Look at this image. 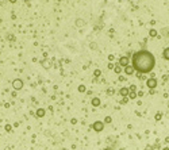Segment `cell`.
<instances>
[{"mask_svg":"<svg viewBox=\"0 0 169 150\" xmlns=\"http://www.w3.org/2000/svg\"><path fill=\"white\" fill-rule=\"evenodd\" d=\"M119 93L122 95L123 97H126V96H128V93H130V89H128V88H126V87H123V88H120Z\"/></svg>","mask_w":169,"mask_h":150,"instance_id":"cell-6","label":"cell"},{"mask_svg":"<svg viewBox=\"0 0 169 150\" xmlns=\"http://www.w3.org/2000/svg\"><path fill=\"white\" fill-rule=\"evenodd\" d=\"M79 91H80V92H84V91H85V87H84V85L79 87Z\"/></svg>","mask_w":169,"mask_h":150,"instance_id":"cell-17","label":"cell"},{"mask_svg":"<svg viewBox=\"0 0 169 150\" xmlns=\"http://www.w3.org/2000/svg\"><path fill=\"white\" fill-rule=\"evenodd\" d=\"M123 72H125L126 74H128V76H131V74L134 73V68L131 66V64L128 65V66H126V68H123Z\"/></svg>","mask_w":169,"mask_h":150,"instance_id":"cell-5","label":"cell"},{"mask_svg":"<svg viewBox=\"0 0 169 150\" xmlns=\"http://www.w3.org/2000/svg\"><path fill=\"white\" fill-rule=\"evenodd\" d=\"M92 129L95 130V131H102L103 129H104V123L103 122H100V120H97V122H95V123L92 124Z\"/></svg>","mask_w":169,"mask_h":150,"instance_id":"cell-3","label":"cell"},{"mask_svg":"<svg viewBox=\"0 0 169 150\" xmlns=\"http://www.w3.org/2000/svg\"><path fill=\"white\" fill-rule=\"evenodd\" d=\"M146 150H148V149H146Z\"/></svg>","mask_w":169,"mask_h":150,"instance_id":"cell-23","label":"cell"},{"mask_svg":"<svg viewBox=\"0 0 169 150\" xmlns=\"http://www.w3.org/2000/svg\"><path fill=\"white\" fill-rule=\"evenodd\" d=\"M104 122H106V123H111V116H107Z\"/></svg>","mask_w":169,"mask_h":150,"instance_id":"cell-16","label":"cell"},{"mask_svg":"<svg viewBox=\"0 0 169 150\" xmlns=\"http://www.w3.org/2000/svg\"><path fill=\"white\" fill-rule=\"evenodd\" d=\"M93 74H95V77H99V76H100V74H102V72H100V70H99V69H96V70L93 72Z\"/></svg>","mask_w":169,"mask_h":150,"instance_id":"cell-12","label":"cell"},{"mask_svg":"<svg viewBox=\"0 0 169 150\" xmlns=\"http://www.w3.org/2000/svg\"><path fill=\"white\" fill-rule=\"evenodd\" d=\"M156 119H161V114H157V115H156Z\"/></svg>","mask_w":169,"mask_h":150,"instance_id":"cell-20","label":"cell"},{"mask_svg":"<svg viewBox=\"0 0 169 150\" xmlns=\"http://www.w3.org/2000/svg\"><path fill=\"white\" fill-rule=\"evenodd\" d=\"M14 88L15 89H21L22 88V81L21 80H15L14 81Z\"/></svg>","mask_w":169,"mask_h":150,"instance_id":"cell-7","label":"cell"},{"mask_svg":"<svg viewBox=\"0 0 169 150\" xmlns=\"http://www.w3.org/2000/svg\"><path fill=\"white\" fill-rule=\"evenodd\" d=\"M131 66L138 73H150L156 66V58L149 50H138L131 57Z\"/></svg>","mask_w":169,"mask_h":150,"instance_id":"cell-1","label":"cell"},{"mask_svg":"<svg viewBox=\"0 0 169 150\" xmlns=\"http://www.w3.org/2000/svg\"><path fill=\"white\" fill-rule=\"evenodd\" d=\"M114 70H115V73H120V72H122V66H120V65L118 64L114 68Z\"/></svg>","mask_w":169,"mask_h":150,"instance_id":"cell-10","label":"cell"},{"mask_svg":"<svg viewBox=\"0 0 169 150\" xmlns=\"http://www.w3.org/2000/svg\"><path fill=\"white\" fill-rule=\"evenodd\" d=\"M43 114H45L43 110H38V111H37V115H38V116H43Z\"/></svg>","mask_w":169,"mask_h":150,"instance_id":"cell-13","label":"cell"},{"mask_svg":"<svg viewBox=\"0 0 169 150\" xmlns=\"http://www.w3.org/2000/svg\"><path fill=\"white\" fill-rule=\"evenodd\" d=\"M128 97H130V99H135V97H137V93H135V92H130V93H128Z\"/></svg>","mask_w":169,"mask_h":150,"instance_id":"cell-11","label":"cell"},{"mask_svg":"<svg viewBox=\"0 0 169 150\" xmlns=\"http://www.w3.org/2000/svg\"><path fill=\"white\" fill-rule=\"evenodd\" d=\"M164 58L165 60H169V47H166V49H164V53H162Z\"/></svg>","mask_w":169,"mask_h":150,"instance_id":"cell-9","label":"cell"},{"mask_svg":"<svg viewBox=\"0 0 169 150\" xmlns=\"http://www.w3.org/2000/svg\"><path fill=\"white\" fill-rule=\"evenodd\" d=\"M104 150H112V149H111V147H107V149H104Z\"/></svg>","mask_w":169,"mask_h":150,"instance_id":"cell-22","label":"cell"},{"mask_svg":"<svg viewBox=\"0 0 169 150\" xmlns=\"http://www.w3.org/2000/svg\"><path fill=\"white\" fill-rule=\"evenodd\" d=\"M146 85L149 87V88H156V87H157V80L154 79V77H152V79H149L148 81H146Z\"/></svg>","mask_w":169,"mask_h":150,"instance_id":"cell-4","label":"cell"},{"mask_svg":"<svg viewBox=\"0 0 169 150\" xmlns=\"http://www.w3.org/2000/svg\"><path fill=\"white\" fill-rule=\"evenodd\" d=\"M92 106H93V107L100 106V100L97 99V97H93V99H92Z\"/></svg>","mask_w":169,"mask_h":150,"instance_id":"cell-8","label":"cell"},{"mask_svg":"<svg viewBox=\"0 0 169 150\" xmlns=\"http://www.w3.org/2000/svg\"><path fill=\"white\" fill-rule=\"evenodd\" d=\"M108 60H110V61H112V60H114V56H112V54H110V56H108Z\"/></svg>","mask_w":169,"mask_h":150,"instance_id":"cell-19","label":"cell"},{"mask_svg":"<svg viewBox=\"0 0 169 150\" xmlns=\"http://www.w3.org/2000/svg\"><path fill=\"white\" fill-rule=\"evenodd\" d=\"M130 91L131 92H135V91H137V87H135V85H131L130 87Z\"/></svg>","mask_w":169,"mask_h":150,"instance_id":"cell-15","label":"cell"},{"mask_svg":"<svg viewBox=\"0 0 169 150\" xmlns=\"http://www.w3.org/2000/svg\"><path fill=\"white\" fill-rule=\"evenodd\" d=\"M162 150H169V147H164V149Z\"/></svg>","mask_w":169,"mask_h":150,"instance_id":"cell-21","label":"cell"},{"mask_svg":"<svg viewBox=\"0 0 169 150\" xmlns=\"http://www.w3.org/2000/svg\"><path fill=\"white\" fill-rule=\"evenodd\" d=\"M118 64H119L122 68H126V66L130 65V60H128V57L123 56V57H120V58H119V62H118Z\"/></svg>","mask_w":169,"mask_h":150,"instance_id":"cell-2","label":"cell"},{"mask_svg":"<svg viewBox=\"0 0 169 150\" xmlns=\"http://www.w3.org/2000/svg\"><path fill=\"white\" fill-rule=\"evenodd\" d=\"M149 34H150V37H156V35H157V31H156V30H150Z\"/></svg>","mask_w":169,"mask_h":150,"instance_id":"cell-14","label":"cell"},{"mask_svg":"<svg viewBox=\"0 0 169 150\" xmlns=\"http://www.w3.org/2000/svg\"><path fill=\"white\" fill-rule=\"evenodd\" d=\"M108 68H110V69H114L115 66H114V64H108Z\"/></svg>","mask_w":169,"mask_h":150,"instance_id":"cell-18","label":"cell"}]
</instances>
